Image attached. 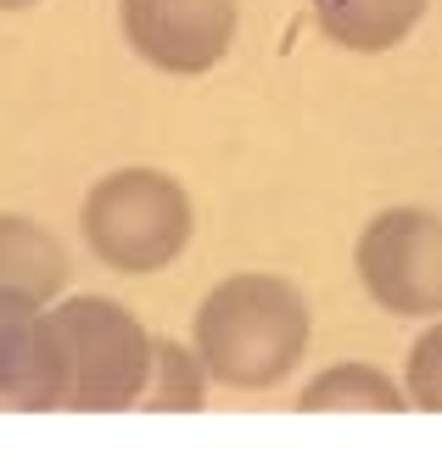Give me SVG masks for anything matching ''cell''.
<instances>
[{"label": "cell", "mask_w": 442, "mask_h": 464, "mask_svg": "<svg viewBox=\"0 0 442 464\" xmlns=\"http://www.w3.org/2000/svg\"><path fill=\"white\" fill-rule=\"evenodd\" d=\"M201 403H208V370H201L196 347L157 336V347H152V381H146L141 409H152V414H196Z\"/></svg>", "instance_id": "30bf717a"}, {"label": "cell", "mask_w": 442, "mask_h": 464, "mask_svg": "<svg viewBox=\"0 0 442 464\" xmlns=\"http://www.w3.org/2000/svg\"><path fill=\"white\" fill-rule=\"evenodd\" d=\"M118 28L146 68L201 79L230 56L241 0H118Z\"/></svg>", "instance_id": "5b68a950"}, {"label": "cell", "mask_w": 442, "mask_h": 464, "mask_svg": "<svg viewBox=\"0 0 442 464\" xmlns=\"http://www.w3.org/2000/svg\"><path fill=\"white\" fill-rule=\"evenodd\" d=\"M51 319L67 347V414H129L152 381L157 336L118 296H56Z\"/></svg>", "instance_id": "3957f363"}, {"label": "cell", "mask_w": 442, "mask_h": 464, "mask_svg": "<svg viewBox=\"0 0 442 464\" xmlns=\"http://www.w3.org/2000/svg\"><path fill=\"white\" fill-rule=\"evenodd\" d=\"M353 269L376 308L398 319H437L442 314V213L431 208L376 213L353 246Z\"/></svg>", "instance_id": "277c9868"}, {"label": "cell", "mask_w": 442, "mask_h": 464, "mask_svg": "<svg viewBox=\"0 0 442 464\" xmlns=\"http://www.w3.org/2000/svg\"><path fill=\"white\" fill-rule=\"evenodd\" d=\"M426 6L431 0H314V23L330 45L353 56H381L415 34Z\"/></svg>", "instance_id": "ba28073f"}, {"label": "cell", "mask_w": 442, "mask_h": 464, "mask_svg": "<svg viewBox=\"0 0 442 464\" xmlns=\"http://www.w3.org/2000/svg\"><path fill=\"white\" fill-rule=\"evenodd\" d=\"M28 6H40V0H0V12H28Z\"/></svg>", "instance_id": "7c38bea8"}, {"label": "cell", "mask_w": 442, "mask_h": 464, "mask_svg": "<svg viewBox=\"0 0 442 464\" xmlns=\"http://www.w3.org/2000/svg\"><path fill=\"white\" fill-rule=\"evenodd\" d=\"M67 397V347L51 308L0 296V414H56Z\"/></svg>", "instance_id": "8992f818"}, {"label": "cell", "mask_w": 442, "mask_h": 464, "mask_svg": "<svg viewBox=\"0 0 442 464\" xmlns=\"http://www.w3.org/2000/svg\"><path fill=\"white\" fill-rule=\"evenodd\" d=\"M74 280L67 246L28 213H0V296L51 308Z\"/></svg>", "instance_id": "52a82bcc"}, {"label": "cell", "mask_w": 442, "mask_h": 464, "mask_svg": "<svg viewBox=\"0 0 442 464\" xmlns=\"http://www.w3.org/2000/svg\"><path fill=\"white\" fill-rule=\"evenodd\" d=\"M403 397L420 414H442V314L431 330L409 342V363H403Z\"/></svg>", "instance_id": "8fae6325"}, {"label": "cell", "mask_w": 442, "mask_h": 464, "mask_svg": "<svg viewBox=\"0 0 442 464\" xmlns=\"http://www.w3.org/2000/svg\"><path fill=\"white\" fill-rule=\"evenodd\" d=\"M79 236L95 263L113 275H162L191 252L196 208L174 174L162 169H113L84 190Z\"/></svg>", "instance_id": "7a4b0ae2"}, {"label": "cell", "mask_w": 442, "mask_h": 464, "mask_svg": "<svg viewBox=\"0 0 442 464\" xmlns=\"http://www.w3.org/2000/svg\"><path fill=\"white\" fill-rule=\"evenodd\" d=\"M297 409L302 414H403L409 409V397H403V386L376 370V363H330V370H319L309 386L297 392Z\"/></svg>", "instance_id": "9c48e42d"}, {"label": "cell", "mask_w": 442, "mask_h": 464, "mask_svg": "<svg viewBox=\"0 0 442 464\" xmlns=\"http://www.w3.org/2000/svg\"><path fill=\"white\" fill-rule=\"evenodd\" d=\"M314 336L309 296L280 275H230L219 280L191 319V347L208 381L230 392H269L297 375Z\"/></svg>", "instance_id": "6da1fadb"}]
</instances>
